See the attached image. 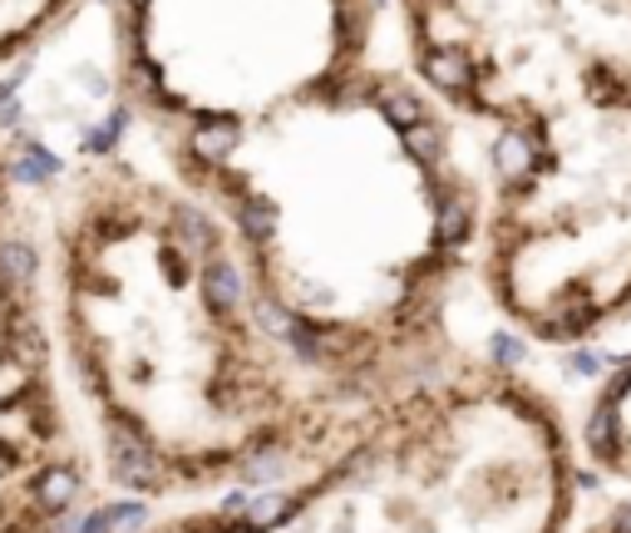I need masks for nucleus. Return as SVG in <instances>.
Returning <instances> with one entry per match:
<instances>
[{"instance_id": "f257e3e1", "label": "nucleus", "mask_w": 631, "mask_h": 533, "mask_svg": "<svg viewBox=\"0 0 631 533\" xmlns=\"http://www.w3.org/2000/svg\"><path fill=\"white\" fill-rule=\"evenodd\" d=\"M89 30L124 129L217 218L341 405L469 356L489 164L390 0H95Z\"/></svg>"}, {"instance_id": "f03ea898", "label": "nucleus", "mask_w": 631, "mask_h": 533, "mask_svg": "<svg viewBox=\"0 0 631 533\" xmlns=\"http://www.w3.org/2000/svg\"><path fill=\"white\" fill-rule=\"evenodd\" d=\"M65 115H26L50 149L36 228L50 332L99 480L148 504H213L282 480L361 405L302 366L217 218L124 129L89 60Z\"/></svg>"}, {"instance_id": "7ed1b4c3", "label": "nucleus", "mask_w": 631, "mask_h": 533, "mask_svg": "<svg viewBox=\"0 0 631 533\" xmlns=\"http://www.w3.org/2000/svg\"><path fill=\"white\" fill-rule=\"evenodd\" d=\"M489 164L479 292L538 351L631 332V0H390Z\"/></svg>"}, {"instance_id": "20e7f679", "label": "nucleus", "mask_w": 631, "mask_h": 533, "mask_svg": "<svg viewBox=\"0 0 631 533\" xmlns=\"http://www.w3.org/2000/svg\"><path fill=\"white\" fill-rule=\"evenodd\" d=\"M582 480L568 405L469 351L361 405L257 494L168 509L139 533H572Z\"/></svg>"}, {"instance_id": "39448f33", "label": "nucleus", "mask_w": 631, "mask_h": 533, "mask_svg": "<svg viewBox=\"0 0 631 533\" xmlns=\"http://www.w3.org/2000/svg\"><path fill=\"white\" fill-rule=\"evenodd\" d=\"M572 440L582 474L631 494V346L592 381L582 411L572 415Z\"/></svg>"}, {"instance_id": "423d86ee", "label": "nucleus", "mask_w": 631, "mask_h": 533, "mask_svg": "<svg viewBox=\"0 0 631 533\" xmlns=\"http://www.w3.org/2000/svg\"><path fill=\"white\" fill-rule=\"evenodd\" d=\"M95 0H0V75L50 55Z\"/></svg>"}, {"instance_id": "0eeeda50", "label": "nucleus", "mask_w": 631, "mask_h": 533, "mask_svg": "<svg viewBox=\"0 0 631 533\" xmlns=\"http://www.w3.org/2000/svg\"><path fill=\"white\" fill-rule=\"evenodd\" d=\"M36 218V198L20 184V154L16 139L0 129V228H20V223Z\"/></svg>"}, {"instance_id": "6e6552de", "label": "nucleus", "mask_w": 631, "mask_h": 533, "mask_svg": "<svg viewBox=\"0 0 631 533\" xmlns=\"http://www.w3.org/2000/svg\"><path fill=\"white\" fill-rule=\"evenodd\" d=\"M572 533H631V494H622L617 504H602L592 519H582Z\"/></svg>"}]
</instances>
